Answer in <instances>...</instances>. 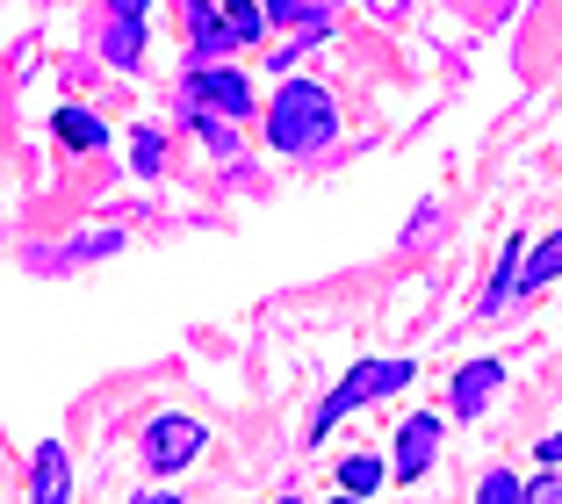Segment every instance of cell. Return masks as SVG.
<instances>
[{"label":"cell","mask_w":562,"mask_h":504,"mask_svg":"<svg viewBox=\"0 0 562 504\" xmlns=\"http://www.w3.org/2000/svg\"><path fill=\"white\" fill-rule=\"evenodd\" d=\"M137 504H181V490H145Z\"/></svg>","instance_id":"cell-19"},{"label":"cell","mask_w":562,"mask_h":504,"mask_svg":"<svg viewBox=\"0 0 562 504\" xmlns=\"http://www.w3.org/2000/svg\"><path fill=\"white\" fill-rule=\"evenodd\" d=\"M267 22H281V30L296 36H325V0H260Z\"/></svg>","instance_id":"cell-12"},{"label":"cell","mask_w":562,"mask_h":504,"mask_svg":"<svg viewBox=\"0 0 562 504\" xmlns=\"http://www.w3.org/2000/svg\"><path fill=\"white\" fill-rule=\"evenodd\" d=\"M145 8L151 0H109V15H131V22H145Z\"/></svg>","instance_id":"cell-18"},{"label":"cell","mask_w":562,"mask_h":504,"mask_svg":"<svg viewBox=\"0 0 562 504\" xmlns=\"http://www.w3.org/2000/svg\"><path fill=\"white\" fill-rule=\"evenodd\" d=\"M432 455H440V418H426V411H418V418L397 425V455H390V461H397L404 483H418V475L432 469Z\"/></svg>","instance_id":"cell-6"},{"label":"cell","mask_w":562,"mask_h":504,"mask_svg":"<svg viewBox=\"0 0 562 504\" xmlns=\"http://www.w3.org/2000/svg\"><path fill=\"white\" fill-rule=\"evenodd\" d=\"M188 101H195V109H216V115H246L252 109V87H246V72H232V66H210V58H202L195 72H188Z\"/></svg>","instance_id":"cell-4"},{"label":"cell","mask_w":562,"mask_h":504,"mask_svg":"<svg viewBox=\"0 0 562 504\" xmlns=\"http://www.w3.org/2000/svg\"><path fill=\"white\" fill-rule=\"evenodd\" d=\"M548 281H562V231H548L541 245H527V260H519V295L548 289Z\"/></svg>","instance_id":"cell-8"},{"label":"cell","mask_w":562,"mask_h":504,"mask_svg":"<svg viewBox=\"0 0 562 504\" xmlns=\"http://www.w3.org/2000/svg\"><path fill=\"white\" fill-rule=\"evenodd\" d=\"M505 390V360H462L454 368V382H447V404H454V418H483L491 411V396Z\"/></svg>","instance_id":"cell-5"},{"label":"cell","mask_w":562,"mask_h":504,"mask_svg":"<svg viewBox=\"0 0 562 504\" xmlns=\"http://www.w3.org/2000/svg\"><path fill=\"white\" fill-rule=\"evenodd\" d=\"M281 504H296V497H281Z\"/></svg>","instance_id":"cell-22"},{"label":"cell","mask_w":562,"mask_h":504,"mask_svg":"<svg viewBox=\"0 0 562 504\" xmlns=\"http://www.w3.org/2000/svg\"><path fill=\"white\" fill-rule=\"evenodd\" d=\"M202 418H181V411H166V418H151V433H145V469L151 475H181L188 461L202 455Z\"/></svg>","instance_id":"cell-3"},{"label":"cell","mask_w":562,"mask_h":504,"mask_svg":"<svg viewBox=\"0 0 562 504\" xmlns=\"http://www.w3.org/2000/svg\"><path fill=\"white\" fill-rule=\"evenodd\" d=\"M101 51H109V66H116V72H137V58H145V22L109 15V36H101Z\"/></svg>","instance_id":"cell-10"},{"label":"cell","mask_w":562,"mask_h":504,"mask_svg":"<svg viewBox=\"0 0 562 504\" xmlns=\"http://www.w3.org/2000/svg\"><path fill=\"white\" fill-rule=\"evenodd\" d=\"M331 131H339V101H331L317 80H281L274 109H267V137H274V152L311 159V152L331 145Z\"/></svg>","instance_id":"cell-1"},{"label":"cell","mask_w":562,"mask_h":504,"mask_svg":"<svg viewBox=\"0 0 562 504\" xmlns=\"http://www.w3.org/2000/svg\"><path fill=\"white\" fill-rule=\"evenodd\" d=\"M30 504H72V461L58 439H44L30 461Z\"/></svg>","instance_id":"cell-7"},{"label":"cell","mask_w":562,"mask_h":504,"mask_svg":"<svg viewBox=\"0 0 562 504\" xmlns=\"http://www.w3.org/2000/svg\"><path fill=\"white\" fill-rule=\"evenodd\" d=\"M476 504H519V475L513 469H491V475H483V490H476Z\"/></svg>","instance_id":"cell-16"},{"label":"cell","mask_w":562,"mask_h":504,"mask_svg":"<svg viewBox=\"0 0 562 504\" xmlns=\"http://www.w3.org/2000/svg\"><path fill=\"white\" fill-rule=\"evenodd\" d=\"M541 461H562V433H548V439H541Z\"/></svg>","instance_id":"cell-20"},{"label":"cell","mask_w":562,"mask_h":504,"mask_svg":"<svg viewBox=\"0 0 562 504\" xmlns=\"http://www.w3.org/2000/svg\"><path fill=\"white\" fill-rule=\"evenodd\" d=\"M50 131H58V145H66V152H101V145H109L101 115H87V109H58V115H50Z\"/></svg>","instance_id":"cell-11"},{"label":"cell","mask_w":562,"mask_h":504,"mask_svg":"<svg viewBox=\"0 0 562 504\" xmlns=\"http://www.w3.org/2000/svg\"><path fill=\"white\" fill-rule=\"evenodd\" d=\"M331 504H368V497H347V490H339V497H331Z\"/></svg>","instance_id":"cell-21"},{"label":"cell","mask_w":562,"mask_h":504,"mask_svg":"<svg viewBox=\"0 0 562 504\" xmlns=\"http://www.w3.org/2000/svg\"><path fill=\"white\" fill-rule=\"evenodd\" d=\"M375 483H382V461H375V455H347V469H339V490H347V497H368Z\"/></svg>","instance_id":"cell-14"},{"label":"cell","mask_w":562,"mask_h":504,"mask_svg":"<svg viewBox=\"0 0 562 504\" xmlns=\"http://www.w3.org/2000/svg\"><path fill=\"white\" fill-rule=\"evenodd\" d=\"M131 159H137V173H159V166H166V137H159V131H137Z\"/></svg>","instance_id":"cell-17"},{"label":"cell","mask_w":562,"mask_h":504,"mask_svg":"<svg viewBox=\"0 0 562 504\" xmlns=\"http://www.w3.org/2000/svg\"><path fill=\"white\" fill-rule=\"evenodd\" d=\"M412 374H418L412 360H361V368H347V382H339V390H331L325 404H317V418H311V439H325L331 425L347 418V411H361V404H375V396L404 390Z\"/></svg>","instance_id":"cell-2"},{"label":"cell","mask_w":562,"mask_h":504,"mask_svg":"<svg viewBox=\"0 0 562 504\" xmlns=\"http://www.w3.org/2000/svg\"><path fill=\"white\" fill-rule=\"evenodd\" d=\"M519 504H562V469H555V461H548L533 483H519Z\"/></svg>","instance_id":"cell-15"},{"label":"cell","mask_w":562,"mask_h":504,"mask_svg":"<svg viewBox=\"0 0 562 504\" xmlns=\"http://www.w3.org/2000/svg\"><path fill=\"white\" fill-rule=\"evenodd\" d=\"M216 15H224V36H232L238 51L267 30V8H260V0H216Z\"/></svg>","instance_id":"cell-13"},{"label":"cell","mask_w":562,"mask_h":504,"mask_svg":"<svg viewBox=\"0 0 562 504\" xmlns=\"http://www.w3.org/2000/svg\"><path fill=\"white\" fill-rule=\"evenodd\" d=\"M519 260H527V238H505V260H497L491 289H483V317L513 310V295H519Z\"/></svg>","instance_id":"cell-9"}]
</instances>
